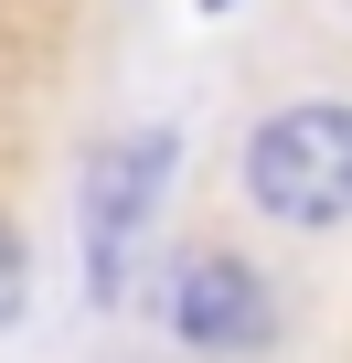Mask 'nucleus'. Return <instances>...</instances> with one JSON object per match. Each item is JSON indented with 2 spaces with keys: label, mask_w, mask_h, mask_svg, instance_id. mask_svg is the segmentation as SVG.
Wrapping results in <instances>:
<instances>
[{
  "label": "nucleus",
  "mask_w": 352,
  "mask_h": 363,
  "mask_svg": "<svg viewBox=\"0 0 352 363\" xmlns=\"http://www.w3.org/2000/svg\"><path fill=\"white\" fill-rule=\"evenodd\" d=\"M246 203L299 235L352 225V107L341 96H299L246 128Z\"/></svg>",
  "instance_id": "obj_1"
},
{
  "label": "nucleus",
  "mask_w": 352,
  "mask_h": 363,
  "mask_svg": "<svg viewBox=\"0 0 352 363\" xmlns=\"http://www.w3.org/2000/svg\"><path fill=\"white\" fill-rule=\"evenodd\" d=\"M171 128H128L86 160V299L118 310L128 299V257L149 235V203H160V182H171Z\"/></svg>",
  "instance_id": "obj_2"
},
{
  "label": "nucleus",
  "mask_w": 352,
  "mask_h": 363,
  "mask_svg": "<svg viewBox=\"0 0 352 363\" xmlns=\"http://www.w3.org/2000/svg\"><path fill=\"white\" fill-rule=\"evenodd\" d=\"M160 320L193 352H256L278 331V299H267V278L235 246H193L182 267H171V289H160Z\"/></svg>",
  "instance_id": "obj_3"
},
{
  "label": "nucleus",
  "mask_w": 352,
  "mask_h": 363,
  "mask_svg": "<svg viewBox=\"0 0 352 363\" xmlns=\"http://www.w3.org/2000/svg\"><path fill=\"white\" fill-rule=\"evenodd\" d=\"M22 299H33V257H22V225L0 214V331L22 320Z\"/></svg>",
  "instance_id": "obj_4"
},
{
  "label": "nucleus",
  "mask_w": 352,
  "mask_h": 363,
  "mask_svg": "<svg viewBox=\"0 0 352 363\" xmlns=\"http://www.w3.org/2000/svg\"><path fill=\"white\" fill-rule=\"evenodd\" d=\"M203 11H225V0H203Z\"/></svg>",
  "instance_id": "obj_5"
}]
</instances>
